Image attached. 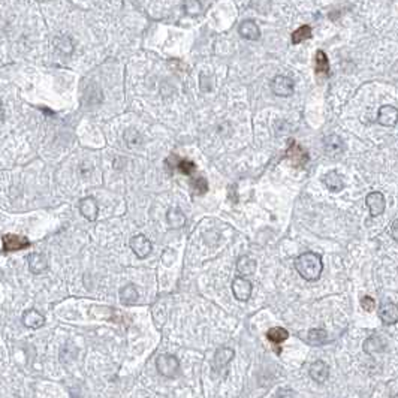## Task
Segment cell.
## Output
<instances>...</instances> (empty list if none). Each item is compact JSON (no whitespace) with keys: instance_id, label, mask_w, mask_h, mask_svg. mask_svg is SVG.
<instances>
[{"instance_id":"1","label":"cell","mask_w":398,"mask_h":398,"mask_svg":"<svg viewBox=\"0 0 398 398\" xmlns=\"http://www.w3.org/2000/svg\"><path fill=\"white\" fill-rule=\"evenodd\" d=\"M295 269L307 282H316L320 279L323 271L322 256L315 251H305L295 259Z\"/></svg>"},{"instance_id":"2","label":"cell","mask_w":398,"mask_h":398,"mask_svg":"<svg viewBox=\"0 0 398 398\" xmlns=\"http://www.w3.org/2000/svg\"><path fill=\"white\" fill-rule=\"evenodd\" d=\"M156 368L164 377L174 379L180 373V363L174 355H160L156 359Z\"/></svg>"},{"instance_id":"3","label":"cell","mask_w":398,"mask_h":398,"mask_svg":"<svg viewBox=\"0 0 398 398\" xmlns=\"http://www.w3.org/2000/svg\"><path fill=\"white\" fill-rule=\"evenodd\" d=\"M231 287H232L233 297L238 299V301H241V302L249 301L250 297H251L253 286H251V283H250L247 279H244V277H235L232 280Z\"/></svg>"},{"instance_id":"4","label":"cell","mask_w":398,"mask_h":398,"mask_svg":"<svg viewBox=\"0 0 398 398\" xmlns=\"http://www.w3.org/2000/svg\"><path fill=\"white\" fill-rule=\"evenodd\" d=\"M286 157L291 160L292 166H295V168H302V166L307 165V162H309L307 151L302 149L301 146H298L295 141L291 142L289 149L286 151Z\"/></svg>"},{"instance_id":"5","label":"cell","mask_w":398,"mask_h":398,"mask_svg":"<svg viewBox=\"0 0 398 398\" xmlns=\"http://www.w3.org/2000/svg\"><path fill=\"white\" fill-rule=\"evenodd\" d=\"M2 244H3V250L6 253H9V251H18V250L27 249L30 246V241L26 237L8 233V235H3Z\"/></svg>"},{"instance_id":"6","label":"cell","mask_w":398,"mask_h":398,"mask_svg":"<svg viewBox=\"0 0 398 398\" xmlns=\"http://www.w3.org/2000/svg\"><path fill=\"white\" fill-rule=\"evenodd\" d=\"M365 204L370 210V214L373 217L381 216L386 210V199L382 195L381 192H371L367 195Z\"/></svg>"},{"instance_id":"7","label":"cell","mask_w":398,"mask_h":398,"mask_svg":"<svg viewBox=\"0 0 398 398\" xmlns=\"http://www.w3.org/2000/svg\"><path fill=\"white\" fill-rule=\"evenodd\" d=\"M166 165L169 166V169H177V171H180L184 175H192L196 171V165L192 160L182 159V157H178L175 154H171L166 159Z\"/></svg>"},{"instance_id":"8","label":"cell","mask_w":398,"mask_h":398,"mask_svg":"<svg viewBox=\"0 0 398 398\" xmlns=\"http://www.w3.org/2000/svg\"><path fill=\"white\" fill-rule=\"evenodd\" d=\"M271 90L274 95L282 96V98H287L294 93V81L284 75H279L273 80L271 83Z\"/></svg>"},{"instance_id":"9","label":"cell","mask_w":398,"mask_h":398,"mask_svg":"<svg viewBox=\"0 0 398 398\" xmlns=\"http://www.w3.org/2000/svg\"><path fill=\"white\" fill-rule=\"evenodd\" d=\"M131 249L132 251L141 259L147 258L151 250H153V244L146 235H135L131 240Z\"/></svg>"},{"instance_id":"10","label":"cell","mask_w":398,"mask_h":398,"mask_svg":"<svg viewBox=\"0 0 398 398\" xmlns=\"http://www.w3.org/2000/svg\"><path fill=\"white\" fill-rule=\"evenodd\" d=\"M398 121V110L392 105H383L379 110L377 116V123L385 128H392Z\"/></svg>"},{"instance_id":"11","label":"cell","mask_w":398,"mask_h":398,"mask_svg":"<svg viewBox=\"0 0 398 398\" xmlns=\"http://www.w3.org/2000/svg\"><path fill=\"white\" fill-rule=\"evenodd\" d=\"M379 317L385 325H395L398 322V305L394 302H383L379 307Z\"/></svg>"},{"instance_id":"12","label":"cell","mask_w":398,"mask_h":398,"mask_svg":"<svg viewBox=\"0 0 398 398\" xmlns=\"http://www.w3.org/2000/svg\"><path fill=\"white\" fill-rule=\"evenodd\" d=\"M80 211H81L83 217H85L88 222H95V220L98 219V211H99L98 202L95 201V198H92V196H87V198L81 199V202H80Z\"/></svg>"},{"instance_id":"13","label":"cell","mask_w":398,"mask_h":398,"mask_svg":"<svg viewBox=\"0 0 398 398\" xmlns=\"http://www.w3.org/2000/svg\"><path fill=\"white\" fill-rule=\"evenodd\" d=\"M21 322L26 328H30V330H38L41 327L45 325V317L41 315L38 310H27L24 312V315L21 317Z\"/></svg>"},{"instance_id":"14","label":"cell","mask_w":398,"mask_h":398,"mask_svg":"<svg viewBox=\"0 0 398 398\" xmlns=\"http://www.w3.org/2000/svg\"><path fill=\"white\" fill-rule=\"evenodd\" d=\"M238 33L241 34L244 39H247V41H256L261 36V30H259V26L253 20H244L240 24Z\"/></svg>"},{"instance_id":"15","label":"cell","mask_w":398,"mask_h":398,"mask_svg":"<svg viewBox=\"0 0 398 398\" xmlns=\"http://www.w3.org/2000/svg\"><path fill=\"white\" fill-rule=\"evenodd\" d=\"M309 374L317 383H323V382H327L328 376H330V368H328V365L325 364L323 361H316V363L310 365Z\"/></svg>"},{"instance_id":"16","label":"cell","mask_w":398,"mask_h":398,"mask_svg":"<svg viewBox=\"0 0 398 398\" xmlns=\"http://www.w3.org/2000/svg\"><path fill=\"white\" fill-rule=\"evenodd\" d=\"M27 262H29V268H30V271L33 274H42L48 268V261H47V258L42 253H32V255H29Z\"/></svg>"},{"instance_id":"17","label":"cell","mask_w":398,"mask_h":398,"mask_svg":"<svg viewBox=\"0 0 398 398\" xmlns=\"http://www.w3.org/2000/svg\"><path fill=\"white\" fill-rule=\"evenodd\" d=\"M322 183L331 190V192H340L345 187L343 177L337 172V171H330L322 177Z\"/></svg>"},{"instance_id":"18","label":"cell","mask_w":398,"mask_h":398,"mask_svg":"<svg viewBox=\"0 0 398 398\" xmlns=\"http://www.w3.org/2000/svg\"><path fill=\"white\" fill-rule=\"evenodd\" d=\"M139 298V292H138V289H136V286L135 284H126L124 287H121L120 289V301H121V304H124V305H133L136 301Z\"/></svg>"},{"instance_id":"19","label":"cell","mask_w":398,"mask_h":398,"mask_svg":"<svg viewBox=\"0 0 398 398\" xmlns=\"http://www.w3.org/2000/svg\"><path fill=\"white\" fill-rule=\"evenodd\" d=\"M166 222L169 225V228L172 229H180L186 223V216L183 214L180 208H169L166 213Z\"/></svg>"},{"instance_id":"20","label":"cell","mask_w":398,"mask_h":398,"mask_svg":"<svg viewBox=\"0 0 398 398\" xmlns=\"http://www.w3.org/2000/svg\"><path fill=\"white\" fill-rule=\"evenodd\" d=\"M233 355H235L233 349L220 348L216 352V355H214V367H216L217 370H222V368H225L226 365L232 361Z\"/></svg>"},{"instance_id":"21","label":"cell","mask_w":398,"mask_h":398,"mask_svg":"<svg viewBox=\"0 0 398 398\" xmlns=\"http://www.w3.org/2000/svg\"><path fill=\"white\" fill-rule=\"evenodd\" d=\"M237 271L241 276H251L256 271V261L250 256H241L237 261Z\"/></svg>"},{"instance_id":"22","label":"cell","mask_w":398,"mask_h":398,"mask_svg":"<svg viewBox=\"0 0 398 398\" xmlns=\"http://www.w3.org/2000/svg\"><path fill=\"white\" fill-rule=\"evenodd\" d=\"M385 346H386V343L381 335H371L365 340L364 350L367 353H376V352H382Z\"/></svg>"},{"instance_id":"23","label":"cell","mask_w":398,"mask_h":398,"mask_svg":"<svg viewBox=\"0 0 398 398\" xmlns=\"http://www.w3.org/2000/svg\"><path fill=\"white\" fill-rule=\"evenodd\" d=\"M315 62V70L317 75H328L330 74V62H328V57L323 51L319 50L316 52Z\"/></svg>"},{"instance_id":"24","label":"cell","mask_w":398,"mask_h":398,"mask_svg":"<svg viewBox=\"0 0 398 398\" xmlns=\"http://www.w3.org/2000/svg\"><path fill=\"white\" fill-rule=\"evenodd\" d=\"M325 151L328 153V154H337V153H341L343 151V141L338 138V136H335V135H330V136H327L325 138Z\"/></svg>"},{"instance_id":"25","label":"cell","mask_w":398,"mask_h":398,"mask_svg":"<svg viewBox=\"0 0 398 398\" xmlns=\"http://www.w3.org/2000/svg\"><path fill=\"white\" fill-rule=\"evenodd\" d=\"M266 338L273 343V345H282L283 341H286L289 338V332L284 328H271L266 332Z\"/></svg>"},{"instance_id":"26","label":"cell","mask_w":398,"mask_h":398,"mask_svg":"<svg viewBox=\"0 0 398 398\" xmlns=\"http://www.w3.org/2000/svg\"><path fill=\"white\" fill-rule=\"evenodd\" d=\"M307 340L310 345L313 346H322L327 343L328 340V334L325 330H320V328H315V330H310L309 331V335H307Z\"/></svg>"},{"instance_id":"27","label":"cell","mask_w":398,"mask_h":398,"mask_svg":"<svg viewBox=\"0 0 398 398\" xmlns=\"http://www.w3.org/2000/svg\"><path fill=\"white\" fill-rule=\"evenodd\" d=\"M123 138H124V141H126V144H128V147H139L141 144H142V136H141V133L138 132L136 129H126L124 131V135H123Z\"/></svg>"},{"instance_id":"28","label":"cell","mask_w":398,"mask_h":398,"mask_svg":"<svg viewBox=\"0 0 398 398\" xmlns=\"http://www.w3.org/2000/svg\"><path fill=\"white\" fill-rule=\"evenodd\" d=\"M310 38H312V27L305 24V26H301L299 29H297V30L292 33L291 41H292L294 45H297V44H301V42H304V41H307V39H310Z\"/></svg>"},{"instance_id":"29","label":"cell","mask_w":398,"mask_h":398,"mask_svg":"<svg viewBox=\"0 0 398 398\" xmlns=\"http://www.w3.org/2000/svg\"><path fill=\"white\" fill-rule=\"evenodd\" d=\"M183 9L187 15H199L202 12V5L199 0H184Z\"/></svg>"},{"instance_id":"30","label":"cell","mask_w":398,"mask_h":398,"mask_svg":"<svg viewBox=\"0 0 398 398\" xmlns=\"http://www.w3.org/2000/svg\"><path fill=\"white\" fill-rule=\"evenodd\" d=\"M192 187H193V190H195L196 195H205V193L208 192V183H207L205 178H202V177L195 178V180L192 182Z\"/></svg>"},{"instance_id":"31","label":"cell","mask_w":398,"mask_h":398,"mask_svg":"<svg viewBox=\"0 0 398 398\" xmlns=\"http://www.w3.org/2000/svg\"><path fill=\"white\" fill-rule=\"evenodd\" d=\"M361 305H363V309H364L365 312H373L374 307H376V301L371 298V297L365 295V297L361 298Z\"/></svg>"},{"instance_id":"32","label":"cell","mask_w":398,"mask_h":398,"mask_svg":"<svg viewBox=\"0 0 398 398\" xmlns=\"http://www.w3.org/2000/svg\"><path fill=\"white\" fill-rule=\"evenodd\" d=\"M389 233H391V237L398 243V219H395V220L392 222V225H391V228H389Z\"/></svg>"},{"instance_id":"33","label":"cell","mask_w":398,"mask_h":398,"mask_svg":"<svg viewBox=\"0 0 398 398\" xmlns=\"http://www.w3.org/2000/svg\"><path fill=\"white\" fill-rule=\"evenodd\" d=\"M3 116H5V113H3V106H2V103H0V121L3 120Z\"/></svg>"}]
</instances>
